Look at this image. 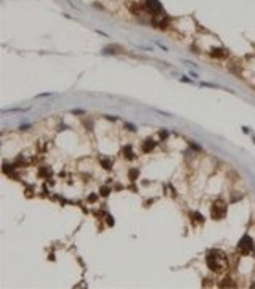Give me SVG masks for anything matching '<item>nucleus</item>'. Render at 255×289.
Segmentation results:
<instances>
[{
    "mask_svg": "<svg viewBox=\"0 0 255 289\" xmlns=\"http://www.w3.org/2000/svg\"><path fill=\"white\" fill-rule=\"evenodd\" d=\"M152 148H154V141H152V140H146V143L143 145V151H149Z\"/></svg>",
    "mask_w": 255,
    "mask_h": 289,
    "instance_id": "423d86ee",
    "label": "nucleus"
},
{
    "mask_svg": "<svg viewBox=\"0 0 255 289\" xmlns=\"http://www.w3.org/2000/svg\"><path fill=\"white\" fill-rule=\"evenodd\" d=\"M124 154H125V157H128V159H132V151H130V148H125V150H124Z\"/></svg>",
    "mask_w": 255,
    "mask_h": 289,
    "instance_id": "0eeeda50",
    "label": "nucleus"
},
{
    "mask_svg": "<svg viewBox=\"0 0 255 289\" xmlns=\"http://www.w3.org/2000/svg\"><path fill=\"white\" fill-rule=\"evenodd\" d=\"M237 249H239V252L242 254H250L252 252V249H253V241H252V238L250 236H242L241 238V241H239V244H237Z\"/></svg>",
    "mask_w": 255,
    "mask_h": 289,
    "instance_id": "7ed1b4c3",
    "label": "nucleus"
},
{
    "mask_svg": "<svg viewBox=\"0 0 255 289\" xmlns=\"http://www.w3.org/2000/svg\"><path fill=\"white\" fill-rule=\"evenodd\" d=\"M146 2V8H148L152 15H159L162 11V5L159 0H144Z\"/></svg>",
    "mask_w": 255,
    "mask_h": 289,
    "instance_id": "20e7f679",
    "label": "nucleus"
},
{
    "mask_svg": "<svg viewBox=\"0 0 255 289\" xmlns=\"http://www.w3.org/2000/svg\"><path fill=\"white\" fill-rule=\"evenodd\" d=\"M212 56H217V58H223V56H226V52L222 48H213L212 50Z\"/></svg>",
    "mask_w": 255,
    "mask_h": 289,
    "instance_id": "39448f33",
    "label": "nucleus"
},
{
    "mask_svg": "<svg viewBox=\"0 0 255 289\" xmlns=\"http://www.w3.org/2000/svg\"><path fill=\"white\" fill-rule=\"evenodd\" d=\"M207 267L212 271H223L228 265V260H226V256L222 251H210L209 256L206 259Z\"/></svg>",
    "mask_w": 255,
    "mask_h": 289,
    "instance_id": "f257e3e1",
    "label": "nucleus"
},
{
    "mask_svg": "<svg viewBox=\"0 0 255 289\" xmlns=\"http://www.w3.org/2000/svg\"><path fill=\"white\" fill-rule=\"evenodd\" d=\"M226 204L223 201H215L213 202V206H212V217L215 220H220V218H223L225 215H226Z\"/></svg>",
    "mask_w": 255,
    "mask_h": 289,
    "instance_id": "f03ea898",
    "label": "nucleus"
}]
</instances>
